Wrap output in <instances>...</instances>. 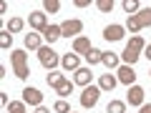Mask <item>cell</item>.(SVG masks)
I'll list each match as a JSON object with an SVG mask.
<instances>
[{"label":"cell","mask_w":151,"mask_h":113,"mask_svg":"<svg viewBox=\"0 0 151 113\" xmlns=\"http://www.w3.org/2000/svg\"><path fill=\"white\" fill-rule=\"evenodd\" d=\"M144 48H146L144 38H141V35H134L129 43H126V50L121 53V58L126 60V65H134L136 60H139V55H141V50H144Z\"/></svg>","instance_id":"obj_1"},{"label":"cell","mask_w":151,"mask_h":113,"mask_svg":"<svg viewBox=\"0 0 151 113\" xmlns=\"http://www.w3.org/2000/svg\"><path fill=\"white\" fill-rule=\"evenodd\" d=\"M10 63H13V70H15V75L20 78V81H25L28 75H30V70H28V53L25 50H13L10 53Z\"/></svg>","instance_id":"obj_2"},{"label":"cell","mask_w":151,"mask_h":113,"mask_svg":"<svg viewBox=\"0 0 151 113\" xmlns=\"http://www.w3.org/2000/svg\"><path fill=\"white\" fill-rule=\"evenodd\" d=\"M149 25H151V8H144L136 15H129V23H126V28L131 33H139L141 28H149Z\"/></svg>","instance_id":"obj_3"},{"label":"cell","mask_w":151,"mask_h":113,"mask_svg":"<svg viewBox=\"0 0 151 113\" xmlns=\"http://www.w3.org/2000/svg\"><path fill=\"white\" fill-rule=\"evenodd\" d=\"M38 60L43 63V68H48V70H53L55 65L60 63V58H58V53H55L50 45H43V48L38 50Z\"/></svg>","instance_id":"obj_4"},{"label":"cell","mask_w":151,"mask_h":113,"mask_svg":"<svg viewBox=\"0 0 151 113\" xmlns=\"http://www.w3.org/2000/svg\"><path fill=\"white\" fill-rule=\"evenodd\" d=\"M98 98H101V88L98 86H86L81 93V106L83 108H93L98 103Z\"/></svg>","instance_id":"obj_5"},{"label":"cell","mask_w":151,"mask_h":113,"mask_svg":"<svg viewBox=\"0 0 151 113\" xmlns=\"http://www.w3.org/2000/svg\"><path fill=\"white\" fill-rule=\"evenodd\" d=\"M83 30V23L81 20H65L63 25H60V33H63V38H78V33Z\"/></svg>","instance_id":"obj_6"},{"label":"cell","mask_w":151,"mask_h":113,"mask_svg":"<svg viewBox=\"0 0 151 113\" xmlns=\"http://www.w3.org/2000/svg\"><path fill=\"white\" fill-rule=\"evenodd\" d=\"M126 101L131 103V106H144V88L141 86H129V93H126Z\"/></svg>","instance_id":"obj_7"},{"label":"cell","mask_w":151,"mask_h":113,"mask_svg":"<svg viewBox=\"0 0 151 113\" xmlns=\"http://www.w3.org/2000/svg\"><path fill=\"white\" fill-rule=\"evenodd\" d=\"M23 103H28V106H40L43 103V93L38 91V88H25L23 91Z\"/></svg>","instance_id":"obj_8"},{"label":"cell","mask_w":151,"mask_h":113,"mask_svg":"<svg viewBox=\"0 0 151 113\" xmlns=\"http://www.w3.org/2000/svg\"><path fill=\"white\" fill-rule=\"evenodd\" d=\"M103 38H106L108 43H116V40H121V38H124V25H108L106 30H103Z\"/></svg>","instance_id":"obj_9"},{"label":"cell","mask_w":151,"mask_h":113,"mask_svg":"<svg viewBox=\"0 0 151 113\" xmlns=\"http://www.w3.org/2000/svg\"><path fill=\"white\" fill-rule=\"evenodd\" d=\"M28 23H30V28H35V30H40V33H43L45 28H48V20H45V13H30Z\"/></svg>","instance_id":"obj_10"},{"label":"cell","mask_w":151,"mask_h":113,"mask_svg":"<svg viewBox=\"0 0 151 113\" xmlns=\"http://www.w3.org/2000/svg\"><path fill=\"white\" fill-rule=\"evenodd\" d=\"M119 81L126 83V86H134L136 73H134V68H131V65H121V68H119Z\"/></svg>","instance_id":"obj_11"},{"label":"cell","mask_w":151,"mask_h":113,"mask_svg":"<svg viewBox=\"0 0 151 113\" xmlns=\"http://www.w3.org/2000/svg\"><path fill=\"white\" fill-rule=\"evenodd\" d=\"M60 65H63L65 70H78V68H81V60H78L76 53H65L63 58H60Z\"/></svg>","instance_id":"obj_12"},{"label":"cell","mask_w":151,"mask_h":113,"mask_svg":"<svg viewBox=\"0 0 151 113\" xmlns=\"http://www.w3.org/2000/svg\"><path fill=\"white\" fill-rule=\"evenodd\" d=\"M88 50H91V40H88V38H83V35H78V38L73 40V53H76V55H78V53L86 55Z\"/></svg>","instance_id":"obj_13"},{"label":"cell","mask_w":151,"mask_h":113,"mask_svg":"<svg viewBox=\"0 0 151 113\" xmlns=\"http://www.w3.org/2000/svg\"><path fill=\"white\" fill-rule=\"evenodd\" d=\"M116 83H119V78H116V75L103 73L101 81H98V88H101V91H113V88H116Z\"/></svg>","instance_id":"obj_14"},{"label":"cell","mask_w":151,"mask_h":113,"mask_svg":"<svg viewBox=\"0 0 151 113\" xmlns=\"http://www.w3.org/2000/svg\"><path fill=\"white\" fill-rule=\"evenodd\" d=\"M60 35H63V33H60V25H48V28H45V30H43V38H45V40H48L50 45H53V43H55V40H58Z\"/></svg>","instance_id":"obj_15"},{"label":"cell","mask_w":151,"mask_h":113,"mask_svg":"<svg viewBox=\"0 0 151 113\" xmlns=\"http://www.w3.org/2000/svg\"><path fill=\"white\" fill-rule=\"evenodd\" d=\"M91 68H78V70H76V78H73V81L76 83H78V86H88V83H91Z\"/></svg>","instance_id":"obj_16"},{"label":"cell","mask_w":151,"mask_h":113,"mask_svg":"<svg viewBox=\"0 0 151 113\" xmlns=\"http://www.w3.org/2000/svg\"><path fill=\"white\" fill-rule=\"evenodd\" d=\"M23 43H25L28 50H40V48H43V45H40V35H38V33H28Z\"/></svg>","instance_id":"obj_17"},{"label":"cell","mask_w":151,"mask_h":113,"mask_svg":"<svg viewBox=\"0 0 151 113\" xmlns=\"http://www.w3.org/2000/svg\"><path fill=\"white\" fill-rule=\"evenodd\" d=\"M86 60H88V63H91V65L101 63V60H103V50H98V48H91V50H88V53H86Z\"/></svg>","instance_id":"obj_18"},{"label":"cell","mask_w":151,"mask_h":113,"mask_svg":"<svg viewBox=\"0 0 151 113\" xmlns=\"http://www.w3.org/2000/svg\"><path fill=\"white\" fill-rule=\"evenodd\" d=\"M106 113H126V103L124 101H111L106 106Z\"/></svg>","instance_id":"obj_19"},{"label":"cell","mask_w":151,"mask_h":113,"mask_svg":"<svg viewBox=\"0 0 151 113\" xmlns=\"http://www.w3.org/2000/svg\"><path fill=\"white\" fill-rule=\"evenodd\" d=\"M45 81H48V86H50V88H58L60 83L65 81V78H63V75H60V73H53V70H50V73L45 75Z\"/></svg>","instance_id":"obj_20"},{"label":"cell","mask_w":151,"mask_h":113,"mask_svg":"<svg viewBox=\"0 0 151 113\" xmlns=\"http://www.w3.org/2000/svg\"><path fill=\"white\" fill-rule=\"evenodd\" d=\"M101 63L106 65V68H116V65H119V55H116V53H103Z\"/></svg>","instance_id":"obj_21"},{"label":"cell","mask_w":151,"mask_h":113,"mask_svg":"<svg viewBox=\"0 0 151 113\" xmlns=\"http://www.w3.org/2000/svg\"><path fill=\"white\" fill-rule=\"evenodd\" d=\"M70 91H73V83H70V81H63V83H60L58 88H55V93H58L60 98H65V96H70Z\"/></svg>","instance_id":"obj_22"},{"label":"cell","mask_w":151,"mask_h":113,"mask_svg":"<svg viewBox=\"0 0 151 113\" xmlns=\"http://www.w3.org/2000/svg\"><path fill=\"white\" fill-rule=\"evenodd\" d=\"M8 113H25V103L23 101H10L8 103Z\"/></svg>","instance_id":"obj_23"},{"label":"cell","mask_w":151,"mask_h":113,"mask_svg":"<svg viewBox=\"0 0 151 113\" xmlns=\"http://www.w3.org/2000/svg\"><path fill=\"white\" fill-rule=\"evenodd\" d=\"M43 10L45 13H58L60 10V3H58V0H45V3H43Z\"/></svg>","instance_id":"obj_24"},{"label":"cell","mask_w":151,"mask_h":113,"mask_svg":"<svg viewBox=\"0 0 151 113\" xmlns=\"http://www.w3.org/2000/svg\"><path fill=\"white\" fill-rule=\"evenodd\" d=\"M23 28V20L20 18H10V23H8V33H18Z\"/></svg>","instance_id":"obj_25"},{"label":"cell","mask_w":151,"mask_h":113,"mask_svg":"<svg viewBox=\"0 0 151 113\" xmlns=\"http://www.w3.org/2000/svg\"><path fill=\"white\" fill-rule=\"evenodd\" d=\"M53 111H55V113H73V111H70V106H68L65 101H55Z\"/></svg>","instance_id":"obj_26"},{"label":"cell","mask_w":151,"mask_h":113,"mask_svg":"<svg viewBox=\"0 0 151 113\" xmlns=\"http://www.w3.org/2000/svg\"><path fill=\"white\" fill-rule=\"evenodd\" d=\"M96 5H98V10H101V13H111L113 10V0H98Z\"/></svg>","instance_id":"obj_27"},{"label":"cell","mask_w":151,"mask_h":113,"mask_svg":"<svg viewBox=\"0 0 151 113\" xmlns=\"http://www.w3.org/2000/svg\"><path fill=\"white\" fill-rule=\"evenodd\" d=\"M10 40H13V33H0V48H10Z\"/></svg>","instance_id":"obj_28"},{"label":"cell","mask_w":151,"mask_h":113,"mask_svg":"<svg viewBox=\"0 0 151 113\" xmlns=\"http://www.w3.org/2000/svg\"><path fill=\"white\" fill-rule=\"evenodd\" d=\"M124 10H126V13H134V15H136V10H139V3H136V0H124Z\"/></svg>","instance_id":"obj_29"},{"label":"cell","mask_w":151,"mask_h":113,"mask_svg":"<svg viewBox=\"0 0 151 113\" xmlns=\"http://www.w3.org/2000/svg\"><path fill=\"white\" fill-rule=\"evenodd\" d=\"M141 113H151V103H144L141 106Z\"/></svg>","instance_id":"obj_30"},{"label":"cell","mask_w":151,"mask_h":113,"mask_svg":"<svg viewBox=\"0 0 151 113\" xmlns=\"http://www.w3.org/2000/svg\"><path fill=\"white\" fill-rule=\"evenodd\" d=\"M144 55H146V58L151 60V45H146V48H144Z\"/></svg>","instance_id":"obj_31"},{"label":"cell","mask_w":151,"mask_h":113,"mask_svg":"<svg viewBox=\"0 0 151 113\" xmlns=\"http://www.w3.org/2000/svg\"><path fill=\"white\" fill-rule=\"evenodd\" d=\"M35 113H50V111H48V108H43V106H38V108H35Z\"/></svg>","instance_id":"obj_32"}]
</instances>
